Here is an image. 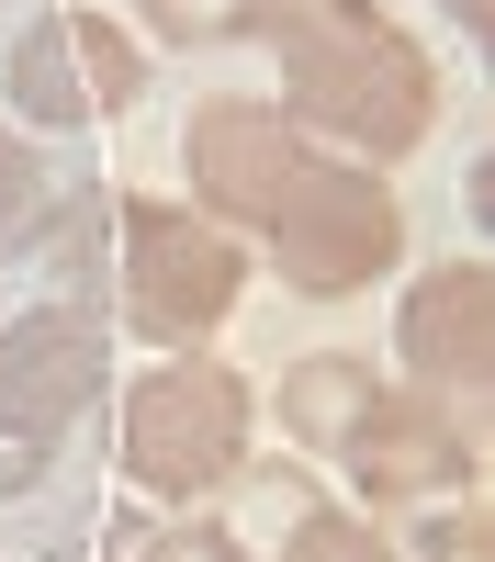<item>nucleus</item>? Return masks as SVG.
Wrapping results in <instances>:
<instances>
[{
  "label": "nucleus",
  "mask_w": 495,
  "mask_h": 562,
  "mask_svg": "<svg viewBox=\"0 0 495 562\" xmlns=\"http://www.w3.org/2000/svg\"><path fill=\"white\" fill-rule=\"evenodd\" d=\"M270 562H394V540H383L372 518H349L338 495H315L304 518H293L282 540H270Z\"/></svg>",
  "instance_id": "13"
},
{
  "label": "nucleus",
  "mask_w": 495,
  "mask_h": 562,
  "mask_svg": "<svg viewBox=\"0 0 495 562\" xmlns=\"http://www.w3.org/2000/svg\"><path fill=\"white\" fill-rule=\"evenodd\" d=\"M113 394V315L102 304H23L0 326V439L57 450L90 405Z\"/></svg>",
  "instance_id": "6"
},
{
  "label": "nucleus",
  "mask_w": 495,
  "mask_h": 562,
  "mask_svg": "<svg viewBox=\"0 0 495 562\" xmlns=\"http://www.w3.org/2000/svg\"><path fill=\"white\" fill-rule=\"evenodd\" d=\"M0 102H12L23 135H79L147 102V45H135L113 12H34L0 57Z\"/></svg>",
  "instance_id": "5"
},
{
  "label": "nucleus",
  "mask_w": 495,
  "mask_h": 562,
  "mask_svg": "<svg viewBox=\"0 0 495 562\" xmlns=\"http://www.w3.org/2000/svg\"><path fill=\"white\" fill-rule=\"evenodd\" d=\"M282 124L304 135L315 158H360V169H383L405 147H428V124H439V68H428V45L383 23V12H349L327 34H304L282 45Z\"/></svg>",
  "instance_id": "1"
},
{
  "label": "nucleus",
  "mask_w": 495,
  "mask_h": 562,
  "mask_svg": "<svg viewBox=\"0 0 495 562\" xmlns=\"http://www.w3.org/2000/svg\"><path fill=\"white\" fill-rule=\"evenodd\" d=\"M45 214H57V169H45V147L0 113V259H34Z\"/></svg>",
  "instance_id": "12"
},
{
  "label": "nucleus",
  "mask_w": 495,
  "mask_h": 562,
  "mask_svg": "<svg viewBox=\"0 0 495 562\" xmlns=\"http://www.w3.org/2000/svg\"><path fill=\"white\" fill-rule=\"evenodd\" d=\"M304 169H315V147L259 90H214V102H192V124H180V192H192V214H214L225 237H259Z\"/></svg>",
  "instance_id": "7"
},
{
  "label": "nucleus",
  "mask_w": 495,
  "mask_h": 562,
  "mask_svg": "<svg viewBox=\"0 0 495 562\" xmlns=\"http://www.w3.org/2000/svg\"><path fill=\"white\" fill-rule=\"evenodd\" d=\"M45 461H57V450H23V439H0V495H34V484H45Z\"/></svg>",
  "instance_id": "17"
},
{
  "label": "nucleus",
  "mask_w": 495,
  "mask_h": 562,
  "mask_svg": "<svg viewBox=\"0 0 495 562\" xmlns=\"http://www.w3.org/2000/svg\"><path fill=\"white\" fill-rule=\"evenodd\" d=\"M349 12H372V0H237V34H270V45H304Z\"/></svg>",
  "instance_id": "15"
},
{
  "label": "nucleus",
  "mask_w": 495,
  "mask_h": 562,
  "mask_svg": "<svg viewBox=\"0 0 495 562\" xmlns=\"http://www.w3.org/2000/svg\"><path fill=\"white\" fill-rule=\"evenodd\" d=\"M383 405V371L372 360H349V349H304L293 371H282V394H270V416H282V439L293 450H315V461H338L349 450V428Z\"/></svg>",
  "instance_id": "10"
},
{
  "label": "nucleus",
  "mask_w": 495,
  "mask_h": 562,
  "mask_svg": "<svg viewBox=\"0 0 495 562\" xmlns=\"http://www.w3.org/2000/svg\"><path fill=\"white\" fill-rule=\"evenodd\" d=\"M45 281H57V304H90V293H113V192H79L45 214Z\"/></svg>",
  "instance_id": "11"
},
{
  "label": "nucleus",
  "mask_w": 495,
  "mask_h": 562,
  "mask_svg": "<svg viewBox=\"0 0 495 562\" xmlns=\"http://www.w3.org/2000/svg\"><path fill=\"white\" fill-rule=\"evenodd\" d=\"M394 360H405V394L484 405V371H495V281H484V259H439V270L405 281Z\"/></svg>",
  "instance_id": "9"
},
{
  "label": "nucleus",
  "mask_w": 495,
  "mask_h": 562,
  "mask_svg": "<svg viewBox=\"0 0 495 562\" xmlns=\"http://www.w3.org/2000/svg\"><path fill=\"white\" fill-rule=\"evenodd\" d=\"M248 371L214 360V349H158V371H135L124 405H113V450H124V484L192 518V506L225 495V473L248 461Z\"/></svg>",
  "instance_id": "2"
},
{
  "label": "nucleus",
  "mask_w": 495,
  "mask_h": 562,
  "mask_svg": "<svg viewBox=\"0 0 495 562\" xmlns=\"http://www.w3.org/2000/svg\"><path fill=\"white\" fill-rule=\"evenodd\" d=\"M439 12H450V23H462V34H484V0H439Z\"/></svg>",
  "instance_id": "18"
},
{
  "label": "nucleus",
  "mask_w": 495,
  "mask_h": 562,
  "mask_svg": "<svg viewBox=\"0 0 495 562\" xmlns=\"http://www.w3.org/2000/svg\"><path fill=\"white\" fill-rule=\"evenodd\" d=\"M259 248H270V270H282L304 304H349V293H372V281L405 259V203L383 192V169L315 158L282 192V214L259 225Z\"/></svg>",
  "instance_id": "4"
},
{
  "label": "nucleus",
  "mask_w": 495,
  "mask_h": 562,
  "mask_svg": "<svg viewBox=\"0 0 495 562\" xmlns=\"http://www.w3.org/2000/svg\"><path fill=\"white\" fill-rule=\"evenodd\" d=\"M338 473L360 506H439V495H484V416L439 405V394H394L349 428Z\"/></svg>",
  "instance_id": "8"
},
{
  "label": "nucleus",
  "mask_w": 495,
  "mask_h": 562,
  "mask_svg": "<svg viewBox=\"0 0 495 562\" xmlns=\"http://www.w3.org/2000/svg\"><path fill=\"white\" fill-rule=\"evenodd\" d=\"M147 12V34H169V45H225L237 34V0H135Z\"/></svg>",
  "instance_id": "16"
},
{
  "label": "nucleus",
  "mask_w": 495,
  "mask_h": 562,
  "mask_svg": "<svg viewBox=\"0 0 495 562\" xmlns=\"http://www.w3.org/2000/svg\"><path fill=\"white\" fill-rule=\"evenodd\" d=\"M135 562H259L237 529H225V518H203V506H192V518H147V551H135Z\"/></svg>",
  "instance_id": "14"
},
{
  "label": "nucleus",
  "mask_w": 495,
  "mask_h": 562,
  "mask_svg": "<svg viewBox=\"0 0 495 562\" xmlns=\"http://www.w3.org/2000/svg\"><path fill=\"white\" fill-rule=\"evenodd\" d=\"M237 293H248V237H225L214 214L169 192L113 203V315L147 349H203L237 315Z\"/></svg>",
  "instance_id": "3"
}]
</instances>
